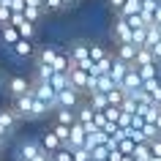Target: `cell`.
<instances>
[{"instance_id": "6da1fadb", "label": "cell", "mask_w": 161, "mask_h": 161, "mask_svg": "<svg viewBox=\"0 0 161 161\" xmlns=\"http://www.w3.org/2000/svg\"><path fill=\"white\" fill-rule=\"evenodd\" d=\"M112 36H115V47L118 44H134L131 38H134V30L128 27V22L118 14V19H115V25H112Z\"/></svg>"}, {"instance_id": "7a4b0ae2", "label": "cell", "mask_w": 161, "mask_h": 161, "mask_svg": "<svg viewBox=\"0 0 161 161\" xmlns=\"http://www.w3.org/2000/svg\"><path fill=\"white\" fill-rule=\"evenodd\" d=\"M33 90V79H27V76H11L8 79V96L11 98H19V96H25Z\"/></svg>"}, {"instance_id": "3957f363", "label": "cell", "mask_w": 161, "mask_h": 161, "mask_svg": "<svg viewBox=\"0 0 161 161\" xmlns=\"http://www.w3.org/2000/svg\"><path fill=\"white\" fill-rule=\"evenodd\" d=\"M58 104H60V109H79V93L74 87H68L63 93H58Z\"/></svg>"}, {"instance_id": "277c9868", "label": "cell", "mask_w": 161, "mask_h": 161, "mask_svg": "<svg viewBox=\"0 0 161 161\" xmlns=\"http://www.w3.org/2000/svg\"><path fill=\"white\" fill-rule=\"evenodd\" d=\"M128 68H131V66H128V63H123V60H118V58L112 60L109 76L115 79V85H118V87H123V82H126V76H128Z\"/></svg>"}, {"instance_id": "5b68a950", "label": "cell", "mask_w": 161, "mask_h": 161, "mask_svg": "<svg viewBox=\"0 0 161 161\" xmlns=\"http://www.w3.org/2000/svg\"><path fill=\"white\" fill-rule=\"evenodd\" d=\"M19 41H22V36H19V30H17L14 25H8V27H3V30H0V44H6V47L14 49Z\"/></svg>"}, {"instance_id": "8992f818", "label": "cell", "mask_w": 161, "mask_h": 161, "mask_svg": "<svg viewBox=\"0 0 161 161\" xmlns=\"http://www.w3.org/2000/svg\"><path fill=\"white\" fill-rule=\"evenodd\" d=\"M136 52H139V47H136V44H118V55H115V58L131 66V63H134V58H136Z\"/></svg>"}, {"instance_id": "52a82bcc", "label": "cell", "mask_w": 161, "mask_h": 161, "mask_svg": "<svg viewBox=\"0 0 161 161\" xmlns=\"http://www.w3.org/2000/svg\"><path fill=\"white\" fill-rule=\"evenodd\" d=\"M41 147H44L47 153H52V156H55V153H58L60 147H66V145L60 142V139L52 134V131H44V134H41Z\"/></svg>"}, {"instance_id": "ba28073f", "label": "cell", "mask_w": 161, "mask_h": 161, "mask_svg": "<svg viewBox=\"0 0 161 161\" xmlns=\"http://www.w3.org/2000/svg\"><path fill=\"white\" fill-rule=\"evenodd\" d=\"M0 123H3V128H6V131H14V128H17V123H19V115L17 112H14V107H8V109H0Z\"/></svg>"}, {"instance_id": "9c48e42d", "label": "cell", "mask_w": 161, "mask_h": 161, "mask_svg": "<svg viewBox=\"0 0 161 161\" xmlns=\"http://www.w3.org/2000/svg\"><path fill=\"white\" fill-rule=\"evenodd\" d=\"M85 104L90 107V109H96V112H107V109H109V101H107V96H104V93H90Z\"/></svg>"}, {"instance_id": "30bf717a", "label": "cell", "mask_w": 161, "mask_h": 161, "mask_svg": "<svg viewBox=\"0 0 161 161\" xmlns=\"http://www.w3.org/2000/svg\"><path fill=\"white\" fill-rule=\"evenodd\" d=\"M55 123H60V126H76L79 120H76V112L74 109H58L55 112Z\"/></svg>"}, {"instance_id": "8fae6325", "label": "cell", "mask_w": 161, "mask_h": 161, "mask_svg": "<svg viewBox=\"0 0 161 161\" xmlns=\"http://www.w3.org/2000/svg\"><path fill=\"white\" fill-rule=\"evenodd\" d=\"M76 120H79L85 128H87V126H93V120H96V109H90L87 104H82V107L76 109Z\"/></svg>"}, {"instance_id": "7c38bea8", "label": "cell", "mask_w": 161, "mask_h": 161, "mask_svg": "<svg viewBox=\"0 0 161 161\" xmlns=\"http://www.w3.org/2000/svg\"><path fill=\"white\" fill-rule=\"evenodd\" d=\"M131 66H136V68H145V66H156V58H153V52H150V49H139Z\"/></svg>"}, {"instance_id": "4fadbf2b", "label": "cell", "mask_w": 161, "mask_h": 161, "mask_svg": "<svg viewBox=\"0 0 161 161\" xmlns=\"http://www.w3.org/2000/svg\"><path fill=\"white\" fill-rule=\"evenodd\" d=\"M142 14V0H126V6L120 11V17L128 19V17H139Z\"/></svg>"}, {"instance_id": "5bb4252c", "label": "cell", "mask_w": 161, "mask_h": 161, "mask_svg": "<svg viewBox=\"0 0 161 161\" xmlns=\"http://www.w3.org/2000/svg\"><path fill=\"white\" fill-rule=\"evenodd\" d=\"M107 58H112V55L107 52L104 44H90V60H93V63H101V60H107Z\"/></svg>"}, {"instance_id": "9a60e30c", "label": "cell", "mask_w": 161, "mask_h": 161, "mask_svg": "<svg viewBox=\"0 0 161 161\" xmlns=\"http://www.w3.org/2000/svg\"><path fill=\"white\" fill-rule=\"evenodd\" d=\"M128 96H126V90H123V87H115V90H112V93H107V101H109V107H123V101H126Z\"/></svg>"}, {"instance_id": "2e32d148", "label": "cell", "mask_w": 161, "mask_h": 161, "mask_svg": "<svg viewBox=\"0 0 161 161\" xmlns=\"http://www.w3.org/2000/svg\"><path fill=\"white\" fill-rule=\"evenodd\" d=\"M134 161H153V150H150V145H147V142L134 147Z\"/></svg>"}, {"instance_id": "e0dca14e", "label": "cell", "mask_w": 161, "mask_h": 161, "mask_svg": "<svg viewBox=\"0 0 161 161\" xmlns=\"http://www.w3.org/2000/svg\"><path fill=\"white\" fill-rule=\"evenodd\" d=\"M11 52H14L17 58H30V55H33V41H25V38H22Z\"/></svg>"}, {"instance_id": "ac0fdd59", "label": "cell", "mask_w": 161, "mask_h": 161, "mask_svg": "<svg viewBox=\"0 0 161 161\" xmlns=\"http://www.w3.org/2000/svg\"><path fill=\"white\" fill-rule=\"evenodd\" d=\"M58 55H60V52L55 49V47H47V49H41V52H38V63H44V66H52Z\"/></svg>"}, {"instance_id": "d6986e66", "label": "cell", "mask_w": 161, "mask_h": 161, "mask_svg": "<svg viewBox=\"0 0 161 161\" xmlns=\"http://www.w3.org/2000/svg\"><path fill=\"white\" fill-rule=\"evenodd\" d=\"M52 134L58 136L63 145H68V139H71V128H68V126H60V123H55V126H52Z\"/></svg>"}, {"instance_id": "ffe728a7", "label": "cell", "mask_w": 161, "mask_h": 161, "mask_svg": "<svg viewBox=\"0 0 161 161\" xmlns=\"http://www.w3.org/2000/svg\"><path fill=\"white\" fill-rule=\"evenodd\" d=\"M55 161H74V150H68V147H60L55 153Z\"/></svg>"}, {"instance_id": "44dd1931", "label": "cell", "mask_w": 161, "mask_h": 161, "mask_svg": "<svg viewBox=\"0 0 161 161\" xmlns=\"http://www.w3.org/2000/svg\"><path fill=\"white\" fill-rule=\"evenodd\" d=\"M104 115H107V120H109V123H118V120H120V115H123V112H120L118 107H109V109L104 112Z\"/></svg>"}, {"instance_id": "7402d4cb", "label": "cell", "mask_w": 161, "mask_h": 161, "mask_svg": "<svg viewBox=\"0 0 161 161\" xmlns=\"http://www.w3.org/2000/svg\"><path fill=\"white\" fill-rule=\"evenodd\" d=\"M126 22H128V27H131V30H142V27H147V25L142 22V17H128Z\"/></svg>"}, {"instance_id": "603a6c76", "label": "cell", "mask_w": 161, "mask_h": 161, "mask_svg": "<svg viewBox=\"0 0 161 161\" xmlns=\"http://www.w3.org/2000/svg\"><path fill=\"white\" fill-rule=\"evenodd\" d=\"M74 161H90V150H87V147H76L74 150Z\"/></svg>"}, {"instance_id": "cb8c5ba5", "label": "cell", "mask_w": 161, "mask_h": 161, "mask_svg": "<svg viewBox=\"0 0 161 161\" xmlns=\"http://www.w3.org/2000/svg\"><path fill=\"white\" fill-rule=\"evenodd\" d=\"M107 6H109L112 11H118V14H120V11H123V6H126V0H107Z\"/></svg>"}, {"instance_id": "d4e9b609", "label": "cell", "mask_w": 161, "mask_h": 161, "mask_svg": "<svg viewBox=\"0 0 161 161\" xmlns=\"http://www.w3.org/2000/svg\"><path fill=\"white\" fill-rule=\"evenodd\" d=\"M58 8H63V0H47V14L49 11H58Z\"/></svg>"}, {"instance_id": "484cf974", "label": "cell", "mask_w": 161, "mask_h": 161, "mask_svg": "<svg viewBox=\"0 0 161 161\" xmlns=\"http://www.w3.org/2000/svg\"><path fill=\"white\" fill-rule=\"evenodd\" d=\"M150 150H153V158H161V139H156L150 145Z\"/></svg>"}, {"instance_id": "4316f807", "label": "cell", "mask_w": 161, "mask_h": 161, "mask_svg": "<svg viewBox=\"0 0 161 161\" xmlns=\"http://www.w3.org/2000/svg\"><path fill=\"white\" fill-rule=\"evenodd\" d=\"M109 161H123V153H120V150H112L109 153Z\"/></svg>"}, {"instance_id": "83f0119b", "label": "cell", "mask_w": 161, "mask_h": 161, "mask_svg": "<svg viewBox=\"0 0 161 161\" xmlns=\"http://www.w3.org/2000/svg\"><path fill=\"white\" fill-rule=\"evenodd\" d=\"M0 136H3V139H6V136H8V131H6V128H3V123H0Z\"/></svg>"}, {"instance_id": "f1b7e54d", "label": "cell", "mask_w": 161, "mask_h": 161, "mask_svg": "<svg viewBox=\"0 0 161 161\" xmlns=\"http://www.w3.org/2000/svg\"><path fill=\"white\" fill-rule=\"evenodd\" d=\"M3 147H6V139H3V136H0V150H3Z\"/></svg>"}, {"instance_id": "f546056e", "label": "cell", "mask_w": 161, "mask_h": 161, "mask_svg": "<svg viewBox=\"0 0 161 161\" xmlns=\"http://www.w3.org/2000/svg\"><path fill=\"white\" fill-rule=\"evenodd\" d=\"M123 161H134V156H123Z\"/></svg>"}, {"instance_id": "4dcf8cb0", "label": "cell", "mask_w": 161, "mask_h": 161, "mask_svg": "<svg viewBox=\"0 0 161 161\" xmlns=\"http://www.w3.org/2000/svg\"><path fill=\"white\" fill-rule=\"evenodd\" d=\"M158 3H161V0H158Z\"/></svg>"}, {"instance_id": "1f68e13d", "label": "cell", "mask_w": 161, "mask_h": 161, "mask_svg": "<svg viewBox=\"0 0 161 161\" xmlns=\"http://www.w3.org/2000/svg\"><path fill=\"white\" fill-rule=\"evenodd\" d=\"M158 66H161V63H158Z\"/></svg>"}]
</instances>
